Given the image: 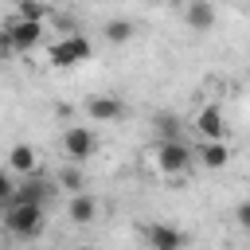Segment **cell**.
Masks as SVG:
<instances>
[{
    "instance_id": "1",
    "label": "cell",
    "mask_w": 250,
    "mask_h": 250,
    "mask_svg": "<svg viewBox=\"0 0 250 250\" xmlns=\"http://www.w3.org/2000/svg\"><path fill=\"white\" fill-rule=\"evenodd\" d=\"M0 223H4V230H8L12 238L31 242V238L43 234V227H47V211H43L39 203H8Z\"/></svg>"
},
{
    "instance_id": "2",
    "label": "cell",
    "mask_w": 250,
    "mask_h": 250,
    "mask_svg": "<svg viewBox=\"0 0 250 250\" xmlns=\"http://www.w3.org/2000/svg\"><path fill=\"white\" fill-rule=\"evenodd\" d=\"M191 164H195V156H191V145H188L184 137L156 145V168H160L164 176H184Z\"/></svg>"
},
{
    "instance_id": "3",
    "label": "cell",
    "mask_w": 250,
    "mask_h": 250,
    "mask_svg": "<svg viewBox=\"0 0 250 250\" xmlns=\"http://www.w3.org/2000/svg\"><path fill=\"white\" fill-rule=\"evenodd\" d=\"M90 55H94V47H90L78 31L62 35V39L51 47V62H55V66H78V62H86Z\"/></svg>"
},
{
    "instance_id": "4",
    "label": "cell",
    "mask_w": 250,
    "mask_h": 250,
    "mask_svg": "<svg viewBox=\"0 0 250 250\" xmlns=\"http://www.w3.org/2000/svg\"><path fill=\"white\" fill-rule=\"evenodd\" d=\"M62 152L74 160V164H86L94 152H98V137L86 129V125H70L62 133Z\"/></svg>"
},
{
    "instance_id": "5",
    "label": "cell",
    "mask_w": 250,
    "mask_h": 250,
    "mask_svg": "<svg viewBox=\"0 0 250 250\" xmlns=\"http://www.w3.org/2000/svg\"><path fill=\"white\" fill-rule=\"evenodd\" d=\"M8 27V43H12V51H31L39 39H43V23H35V20H12V23H4Z\"/></svg>"
},
{
    "instance_id": "6",
    "label": "cell",
    "mask_w": 250,
    "mask_h": 250,
    "mask_svg": "<svg viewBox=\"0 0 250 250\" xmlns=\"http://www.w3.org/2000/svg\"><path fill=\"white\" fill-rule=\"evenodd\" d=\"M195 133L203 141H227V117H223V109L219 105H203L195 113Z\"/></svg>"
},
{
    "instance_id": "7",
    "label": "cell",
    "mask_w": 250,
    "mask_h": 250,
    "mask_svg": "<svg viewBox=\"0 0 250 250\" xmlns=\"http://www.w3.org/2000/svg\"><path fill=\"white\" fill-rule=\"evenodd\" d=\"M55 188L43 180V176H35V172H27L20 184H16V191H12V203H47V195H51Z\"/></svg>"
},
{
    "instance_id": "8",
    "label": "cell",
    "mask_w": 250,
    "mask_h": 250,
    "mask_svg": "<svg viewBox=\"0 0 250 250\" xmlns=\"http://www.w3.org/2000/svg\"><path fill=\"white\" fill-rule=\"evenodd\" d=\"M66 219H70L74 227H90V223L98 219V199L86 195V191H74V195H70V207H66Z\"/></svg>"
},
{
    "instance_id": "9",
    "label": "cell",
    "mask_w": 250,
    "mask_h": 250,
    "mask_svg": "<svg viewBox=\"0 0 250 250\" xmlns=\"http://www.w3.org/2000/svg\"><path fill=\"white\" fill-rule=\"evenodd\" d=\"M86 113L94 121H117V117H125V102L121 98H109V94H98V98L86 102Z\"/></svg>"
},
{
    "instance_id": "10",
    "label": "cell",
    "mask_w": 250,
    "mask_h": 250,
    "mask_svg": "<svg viewBox=\"0 0 250 250\" xmlns=\"http://www.w3.org/2000/svg\"><path fill=\"white\" fill-rule=\"evenodd\" d=\"M191 156H195L203 168H227V160H230V145H227V141H203L199 148H191Z\"/></svg>"
},
{
    "instance_id": "11",
    "label": "cell",
    "mask_w": 250,
    "mask_h": 250,
    "mask_svg": "<svg viewBox=\"0 0 250 250\" xmlns=\"http://www.w3.org/2000/svg\"><path fill=\"white\" fill-rule=\"evenodd\" d=\"M184 20H188L191 31H211V23H215V8H211V0H188Z\"/></svg>"
},
{
    "instance_id": "12",
    "label": "cell",
    "mask_w": 250,
    "mask_h": 250,
    "mask_svg": "<svg viewBox=\"0 0 250 250\" xmlns=\"http://www.w3.org/2000/svg\"><path fill=\"white\" fill-rule=\"evenodd\" d=\"M148 246L152 250H184V234L168 223H152L148 227Z\"/></svg>"
},
{
    "instance_id": "13",
    "label": "cell",
    "mask_w": 250,
    "mask_h": 250,
    "mask_svg": "<svg viewBox=\"0 0 250 250\" xmlns=\"http://www.w3.org/2000/svg\"><path fill=\"white\" fill-rule=\"evenodd\" d=\"M8 168L12 172H35V148L31 145H12V152H8Z\"/></svg>"
},
{
    "instance_id": "14",
    "label": "cell",
    "mask_w": 250,
    "mask_h": 250,
    "mask_svg": "<svg viewBox=\"0 0 250 250\" xmlns=\"http://www.w3.org/2000/svg\"><path fill=\"white\" fill-rule=\"evenodd\" d=\"M152 125H156V133H160V141H176L180 137V117H172V113H156L152 117Z\"/></svg>"
},
{
    "instance_id": "15",
    "label": "cell",
    "mask_w": 250,
    "mask_h": 250,
    "mask_svg": "<svg viewBox=\"0 0 250 250\" xmlns=\"http://www.w3.org/2000/svg\"><path fill=\"white\" fill-rule=\"evenodd\" d=\"M102 31H105L109 43H129V39H133V23H129V20H109Z\"/></svg>"
},
{
    "instance_id": "16",
    "label": "cell",
    "mask_w": 250,
    "mask_h": 250,
    "mask_svg": "<svg viewBox=\"0 0 250 250\" xmlns=\"http://www.w3.org/2000/svg\"><path fill=\"white\" fill-rule=\"evenodd\" d=\"M20 20L43 23V20H47V0H20Z\"/></svg>"
},
{
    "instance_id": "17",
    "label": "cell",
    "mask_w": 250,
    "mask_h": 250,
    "mask_svg": "<svg viewBox=\"0 0 250 250\" xmlns=\"http://www.w3.org/2000/svg\"><path fill=\"white\" fill-rule=\"evenodd\" d=\"M59 188H66V191L74 195V191H82V188H86V180H82V172H78V168H62V172H59Z\"/></svg>"
},
{
    "instance_id": "18",
    "label": "cell",
    "mask_w": 250,
    "mask_h": 250,
    "mask_svg": "<svg viewBox=\"0 0 250 250\" xmlns=\"http://www.w3.org/2000/svg\"><path fill=\"white\" fill-rule=\"evenodd\" d=\"M12 191H16L12 176H8V172H0V207H8V203H12Z\"/></svg>"
},
{
    "instance_id": "19",
    "label": "cell",
    "mask_w": 250,
    "mask_h": 250,
    "mask_svg": "<svg viewBox=\"0 0 250 250\" xmlns=\"http://www.w3.org/2000/svg\"><path fill=\"white\" fill-rule=\"evenodd\" d=\"M8 51H12V43H8V27H4V23H0V59H4V55H8Z\"/></svg>"
}]
</instances>
